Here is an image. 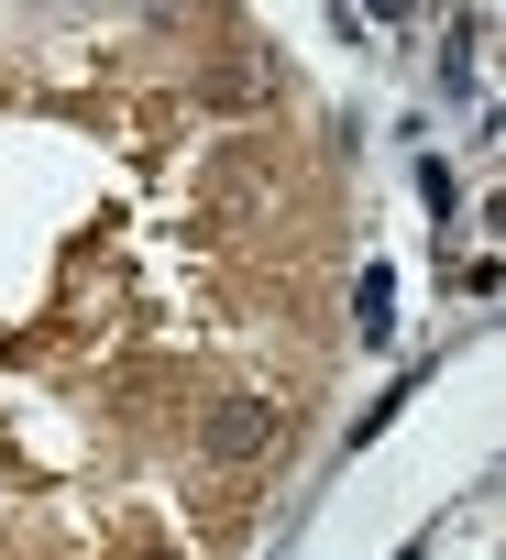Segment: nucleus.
<instances>
[{
    "label": "nucleus",
    "instance_id": "nucleus-2",
    "mask_svg": "<svg viewBox=\"0 0 506 560\" xmlns=\"http://www.w3.org/2000/svg\"><path fill=\"white\" fill-rule=\"evenodd\" d=\"M407 560H418V549H407Z\"/></svg>",
    "mask_w": 506,
    "mask_h": 560
},
{
    "label": "nucleus",
    "instance_id": "nucleus-1",
    "mask_svg": "<svg viewBox=\"0 0 506 560\" xmlns=\"http://www.w3.org/2000/svg\"><path fill=\"white\" fill-rule=\"evenodd\" d=\"M265 440H276V407H265V396H231V407H209V462H220V472H242Z\"/></svg>",
    "mask_w": 506,
    "mask_h": 560
}]
</instances>
